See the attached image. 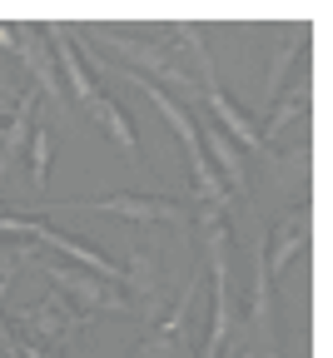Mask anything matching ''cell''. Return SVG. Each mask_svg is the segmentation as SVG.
<instances>
[{"label":"cell","instance_id":"1","mask_svg":"<svg viewBox=\"0 0 333 358\" xmlns=\"http://www.w3.org/2000/svg\"><path fill=\"white\" fill-rule=\"evenodd\" d=\"M199 284H204V274H189L179 299L164 308V319L155 329H145V338L129 348V358H194V324H189V308H194Z\"/></svg>","mask_w":333,"mask_h":358},{"label":"cell","instance_id":"2","mask_svg":"<svg viewBox=\"0 0 333 358\" xmlns=\"http://www.w3.org/2000/svg\"><path fill=\"white\" fill-rule=\"evenodd\" d=\"M6 324L10 329H20L15 338L20 343H40V348H50V353H60L70 338H80V329H85V319L65 303V299H55V294H45L40 303H30V308H6Z\"/></svg>","mask_w":333,"mask_h":358},{"label":"cell","instance_id":"3","mask_svg":"<svg viewBox=\"0 0 333 358\" xmlns=\"http://www.w3.org/2000/svg\"><path fill=\"white\" fill-rule=\"evenodd\" d=\"M45 274H50V294L65 299L80 319L85 313H129V299L120 294V284H105V279L85 274L75 264H60V259L45 264Z\"/></svg>","mask_w":333,"mask_h":358},{"label":"cell","instance_id":"4","mask_svg":"<svg viewBox=\"0 0 333 358\" xmlns=\"http://www.w3.org/2000/svg\"><path fill=\"white\" fill-rule=\"evenodd\" d=\"M75 204H90L129 224H189V204L160 199V194H100V199H75Z\"/></svg>","mask_w":333,"mask_h":358},{"label":"cell","instance_id":"5","mask_svg":"<svg viewBox=\"0 0 333 358\" xmlns=\"http://www.w3.org/2000/svg\"><path fill=\"white\" fill-rule=\"evenodd\" d=\"M45 30V45H50V55L60 60V85H65V100H75V105H85V100H94L100 95V85H94V75H90V60L70 45V25H60V20H50V25H40Z\"/></svg>","mask_w":333,"mask_h":358},{"label":"cell","instance_id":"6","mask_svg":"<svg viewBox=\"0 0 333 358\" xmlns=\"http://www.w3.org/2000/svg\"><path fill=\"white\" fill-rule=\"evenodd\" d=\"M199 150L204 159L214 164L219 185L229 189V199H249V164H244V150L229 140L219 124H199Z\"/></svg>","mask_w":333,"mask_h":358},{"label":"cell","instance_id":"7","mask_svg":"<svg viewBox=\"0 0 333 358\" xmlns=\"http://www.w3.org/2000/svg\"><path fill=\"white\" fill-rule=\"evenodd\" d=\"M309 229H313V214L309 209H294V214L278 219L274 239H264V268H269V279H278L283 268L309 249Z\"/></svg>","mask_w":333,"mask_h":358},{"label":"cell","instance_id":"8","mask_svg":"<svg viewBox=\"0 0 333 358\" xmlns=\"http://www.w3.org/2000/svg\"><path fill=\"white\" fill-rule=\"evenodd\" d=\"M80 110H85V120H90L94 129H100V134H105V140H110L120 155H129V159L139 164V134H134V120L120 110V100H115V95H105V90H100V95L85 100Z\"/></svg>","mask_w":333,"mask_h":358},{"label":"cell","instance_id":"9","mask_svg":"<svg viewBox=\"0 0 333 358\" xmlns=\"http://www.w3.org/2000/svg\"><path fill=\"white\" fill-rule=\"evenodd\" d=\"M40 110V95L35 90H20L15 95V110H10V120H6V134H0V179L10 174V164L20 159V150L30 145V129H35V115Z\"/></svg>","mask_w":333,"mask_h":358},{"label":"cell","instance_id":"10","mask_svg":"<svg viewBox=\"0 0 333 358\" xmlns=\"http://www.w3.org/2000/svg\"><path fill=\"white\" fill-rule=\"evenodd\" d=\"M25 150H30V179L45 189V185H50V164H55V134H50V124H40V120H35Z\"/></svg>","mask_w":333,"mask_h":358},{"label":"cell","instance_id":"11","mask_svg":"<svg viewBox=\"0 0 333 358\" xmlns=\"http://www.w3.org/2000/svg\"><path fill=\"white\" fill-rule=\"evenodd\" d=\"M30 259V244H6L0 239V303L10 299V289H15V274H20V264Z\"/></svg>","mask_w":333,"mask_h":358},{"label":"cell","instance_id":"12","mask_svg":"<svg viewBox=\"0 0 333 358\" xmlns=\"http://www.w3.org/2000/svg\"><path fill=\"white\" fill-rule=\"evenodd\" d=\"M20 358H60V353H50V348H40V343H20Z\"/></svg>","mask_w":333,"mask_h":358},{"label":"cell","instance_id":"13","mask_svg":"<svg viewBox=\"0 0 333 358\" xmlns=\"http://www.w3.org/2000/svg\"><path fill=\"white\" fill-rule=\"evenodd\" d=\"M0 209H6V204H0Z\"/></svg>","mask_w":333,"mask_h":358}]
</instances>
